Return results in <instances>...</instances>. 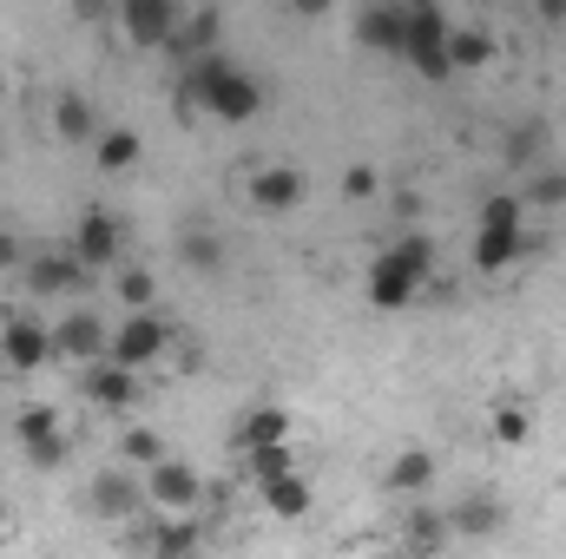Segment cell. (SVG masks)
<instances>
[{"instance_id":"obj_1","label":"cell","mask_w":566,"mask_h":559,"mask_svg":"<svg viewBox=\"0 0 566 559\" xmlns=\"http://www.w3.org/2000/svg\"><path fill=\"white\" fill-rule=\"evenodd\" d=\"M178 93H185L205 119H218V126H251V119L264 113V80H258L251 66H238L231 53H211V60L185 66Z\"/></svg>"},{"instance_id":"obj_2","label":"cell","mask_w":566,"mask_h":559,"mask_svg":"<svg viewBox=\"0 0 566 559\" xmlns=\"http://www.w3.org/2000/svg\"><path fill=\"white\" fill-rule=\"evenodd\" d=\"M434 277V238L422 231H409V238H396V244H382L376 251V264H369V303L376 309H409L416 296H422V283Z\"/></svg>"},{"instance_id":"obj_3","label":"cell","mask_w":566,"mask_h":559,"mask_svg":"<svg viewBox=\"0 0 566 559\" xmlns=\"http://www.w3.org/2000/svg\"><path fill=\"white\" fill-rule=\"evenodd\" d=\"M521 251H527V204H521L514 191H501V198L481 204V224H474V271L494 277V271H507Z\"/></svg>"},{"instance_id":"obj_4","label":"cell","mask_w":566,"mask_h":559,"mask_svg":"<svg viewBox=\"0 0 566 559\" xmlns=\"http://www.w3.org/2000/svg\"><path fill=\"white\" fill-rule=\"evenodd\" d=\"M448 40H454V20L434 7V0H409V46H402V66L422 73V80H448Z\"/></svg>"},{"instance_id":"obj_5","label":"cell","mask_w":566,"mask_h":559,"mask_svg":"<svg viewBox=\"0 0 566 559\" xmlns=\"http://www.w3.org/2000/svg\"><path fill=\"white\" fill-rule=\"evenodd\" d=\"M171 349V323L158 316V309H126L119 323H113V336H106V362H119V369H151L158 356Z\"/></svg>"},{"instance_id":"obj_6","label":"cell","mask_w":566,"mask_h":559,"mask_svg":"<svg viewBox=\"0 0 566 559\" xmlns=\"http://www.w3.org/2000/svg\"><path fill=\"white\" fill-rule=\"evenodd\" d=\"M139 481H145V500H151L165 520H191L198 500H205V474H198L191 461H171V454H165L151 474H139Z\"/></svg>"},{"instance_id":"obj_7","label":"cell","mask_w":566,"mask_h":559,"mask_svg":"<svg viewBox=\"0 0 566 559\" xmlns=\"http://www.w3.org/2000/svg\"><path fill=\"white\" fill-rule=\"evenodd\" d=\"M73 264L93 277V271H113L119 264V251H126V231H119V218L106 211V204H86L80 211V224H73Z\"/></svg>"},{"instance_id":"obj_8","label":"cell","mask_w":566,"mask_h":559,"mask_svg":"<svg viewBox=\"0 0 566 559\" xmlns=\"http://www.w3.org/2000/svg\"><path fill=\"white\" fill-rule=\"evenodd\" d=\"M46 362H53V329H46L40 316L7 309V323H0V369L33 376V369H46Z\"/></svg>"},{"instance_id":"obj_9","label":"cell","mask_w":566,"mask_h":559,"mask_svg":"<svg viewBox=\"0 0 566 559\" xmlns=\"http://www.w3.org/2000/svg\"><path fill=\"white\" fill-rule=\"evenodd\" d=\"M178 27H185V7L178 0H126L119 7V33L133 46H145V53H171Z\"/></svg>"},{"instance_id":"obj_10","label":"cell","mask_w":566,"mask_h":559,"mask_svg":"<svg viewBox=\"0 0 566 559\" xmlns=\"http://www.w3.org/2000/svg\"><path fill=\"white\" fill-rule=\"evenodd\" d=\"M356 46L363 53H389V60H402V46H409V0H369V7H356Z\"/></svg>"},{"instance_id":"obj_11","label":"cell","mask_w":566,"mask_h":559,"mask_svg":"<svg viewBox=\"0 0 566 559\" xmlns=\"http://www.w3.org/2000/svg\"><path fill=\"white\" fill-rule=\"evenodd\" d=\"M13 441H20V454H27L33 467H60V461L73 454V441L60 434V409H46V402H27V409L13 415Z\"/></svg>"},{"instance_id":"obj_12","label":"cell","mask_w":566,"mask_h":559,"mask_svg":"<svg viewBox=\"0 0 566 559\" xmlns=\"http://www.w3.org/2000/svg\"><path fill=\"white\" fill-rule=\"evenodd\" d=\"M303 171L296 165H283V158H271V165H258L251 178H244V198H251V211H264V218H290L296 204H303Z\"/></svg>"},{"instance_id":"obj_13","label":"cell","mask_w":566,"mask_h":559,"mask_svg":"<svg viewBox=\"0 0 566 559\" xmlns=\"http://www.w3.org/2000/svg\"><path fill=\"white\" fill-rule=\"evenodd\" d=\"M106 323L93 316V309H73V316H60L53 323V356H66V362H80V369H93V362H106Z\"/></svg>"},{"instance_id":"obj_14","label":"cell","mask_w":566,"mask_h":559,"mask_svg":"<svg viewBox=\"0 0 566 559\" xmlns=\"http://www.w3.org/2000/svg\"><path fill=\"white\" fill-rule=\"evenodd\" d=\"M86 500H93V514L99 520H133L145 500V481L133 467H106V474H93V487H86Z\"/></svg>"},{"instance_id":"obj_15","label":"cell","mask_w":566,"mask_h":559,"mask_svg":"<svg viewBox=\"0 0 566 559\" xmlns=\"http://www.w3.org/2000/svg\"><path fill=\"white\" fill-rule=\"evenodd\" d=\"M20 277H27V289H33V296H73V289L86 283V271L73 264V251H27Z\"/></svg>"},{"instance_id":"obj_16","label":"cell","mask_w":566,"mask_h":559,"mask_svg":"<svg viewBox=\"0 0 566 559\" xmlns=\"http://www.w3.org/2000/svg\"><path fill=\"white\" fill-rule=\"evenodd\" d=\"M86 402L106 409V415H126V409H139V376L119 369V362H93L86 369Z\"/></svg>"},{"instance_id":"obj_17","label":"cell","mask_w":566,"mask_h":559,"mask_svg":"<svg viewBox=\"0 0 566 559\" xmlns=\"http://www.w3.org/2000/svg\"><path fill=\"white\" fill-rule=\"evenodd\" d=\"M501 527H507V500L501 494H468V500L448 507V534H461V540H494Z\"/></svg>"},{"instance_id":"obj_18","label":"cell","mask_w":566,"mask_h":559,"mask_svg":"<svg viewBox=\"0 0 566 559\" xmlns=\"http://www.w3.org/2000/svg\"><path fill=\"white\" fill-rule=\"evenodd\" d=\"M231 447L251 461V454H264V447H290V415L283 409H251V415L231 428Z\"/></svg>"},{"instance_id":"obj_19","label":"cell","mask_w":566,"mask_h":559,"mask_svg":"<svg viewBox=\"0 0 566 559\" xmlns=\"http://www.w3.org/2000/svg\"><path fill=\"white\" fill-rule=\"evenodd\" d=\"M434 474H441V461H434L428 447H402V454L382 467V487H389V494H409V500H422L428 487H434Z\"/></svg>"},{"instance_id":"obj_20","label":"cell","mask_w":566,"mask_h":559,"mask_svg":"<svg viewBox=\"0 0 566 559\" xmlns=\"http://www.w3.org/2000/svg\"><path fill=\"white\" fill-rule=\"evenodd\" d=\"M218 27H224V20H218L211 7H185V27H178V40H171V53H178L185 66H198V60H211V53H224V46H218Z\"/></svg>"},{"instance_id":"obj_21","label":"cell","mask_w":566,"mask_h":559,"mask_svg":"<svg viewBox=\"0 0 566 559\" xmlns=\"http://www.w3.org/2000/svg\"><path fill=\"white\" fill-rule=\"evenodd\" d=\"M402 540H409V553L428 559V553H441L454 534H448V507H409V520H402Z\"/></svg>"},{"instance_id":"obj_22","label":"cell","mask_w":566,"mask_h":559,"mask_svg":"<svg viewBox=\"0 0 566 559\" xmlns=\"http://www.w3.org/2000/svg\"><path fill=\"white\" fill-rule=\"evenodd\" d=\"M258 494H264V507H271L277 520H303L310 500H316L310 481H303V467H296V474H271V481H258Z\"/></svg>"},{"instance_id":"obj_23","label":"cell","mask_w":566,"mask_h":559,"mask_svg":"<svg viewBox=\"0 0 566 559\" xmlns=\"http://www.w3.org/2000/svg\"><path fill=\"white\" fill-rule=\"evenodd\" d=\"M53 133L66 145H86V139H99V119H93V99L86 93H60L53 99Z\"/></svg>"},{"instance_id":"obj_24","label":"cell","mask_w":566,"mask_h":559,"mask_svg":"<svg viewBox=\"0 0 566 559\" xmlns=\"http://www.w3.org/2000/svg\"><path fill=\"white\" fill-rule=\"evenodd\" d=\"M93 158H99V171H106V178H119V171H133V165L145 158V139L133 133V126H113V133H99V139H93Z\"/></svg>"},{"instance_id":"obj_25","label":"cell","mask_w":566,"mask_h":559,"mask_svg":"<svg viewBox=\"0 0 566 559\" xmlns=\"http://www.w3.org/2000/svg\"><path fill=\"white\" fill-rule=\"evenodd\" d=\"M494 33L488 27H454V40H448V66L454 73H481V66H494Z\"/></svg>"},{"instance_id":"obj_26","label":"cell","mask_w":566,"mask_h":559,"mask_svg":"<svg viewBox=\"0 0 566 559\" xmlns=\"http://www.w3.org/2000/svg\"><path fill=\"white\" fill-rule=\"evenodd\" d=\"M178 264H185L191 277H218V271H224V238H218V231H185V238H178Z\"/></svg>"},{"instance_id":"obj_27","label":"cell","mask_w":566,"mask_h":559,"mask_svg":"<svg viewBox=\"0 0 566 559\" xmlns=\"http://www.w3.org/2000/svg\"><path fill=\"white\" fill-rule=\"evenodd\" d=\"M521 204H534V211H566V165H541V171H527V198Z\"/></svg>"},{"instance_id":"obj_28","label":"cell","mask_w":566,"mask_h":559,"mask_svg":"<svg viewBox=\"0 0 566 559\" xmlns=\"http://www.w3.org/2000/svg\"><path fill=\"white\" fill-rule=\"evenodd\" d=\"M488 428H494L501 447H527V434H534V409H527V402H494Z\"/></svg>"},{"instance_id":"obj_29","label":"cell","mask_w":566,"mask_h":559,"mask_svg":"<svg viewBox=\"0 0 566 559\" xmlns=\"http://www.w3.org/2000/svg\"><path fill=\"white\" fill-rule=\"evenodd\" d=\"M198 553V527L191 520H158L151 527V559H191Z\"/></svg>"},{"instance_id":"obj_30","label":"cell","mask_w":566,"mask_h":559,"mask_svg":"<svg viewBox=\"0 0 566 559\" xmlns=\"http://www.w3.org/2000/svg\"><path fill=\"white\" fill-rule=\"evenodd\" d=\"M165 461V441L151 434V428H126V441H119V467H133V474H151Z\"/></svg>"},{"instance_id":"obj_31","label":"cell","mask_w":566,"mask_h":559,"mask_svg":"<svg viewBox=\"0 0 566 559\" xmlns=\"http://www.w3.org/2000/svg\"><path fill=\"white\" fill-rule=\"evenodd\" d=\"M507 165H514V171H541V165H547V126L507 133Z\"/></svg>"},{"instance_id":"obj_32","label":"cell","mask_w":566,"mask_h":559,"mask_svg":"<svg viewBox=\"0 0 566 559\" xmlns=\"http://www.w3.org/2000/svg\"><path fill=\"white\" fill-rule=\"evenodd\" d=\"M113 289H119L126 309H151V296H158L151 271H139V264H119V271H113Z\"/></svg>"},{"instance_id":"obj_33","label":"cell","mask_w":566,"mask_h":559,"mask_svg":"<svg viewBox=\"0 0 566 559\" xmlns=\"http://www.w3.org/2000/svg\"><path fill=\"white\" fill-rule=\"evenodd\" d=\"M244 467H251V481H271V474H296V454H290V447H264V454H251Z\"/></svg>"},{"instance_id":"obj_34","label":"cell","mask_w":566,"mask_h":559,"mask_svg":"<svg viewBox=\"0 0 566 559\" xmlns=\"http://www.w3.org/2000/svg\"><path fill=\"white\" fill-rule=\"evenodd\" d=\"M343 191H349V198H369V191H376V171H369V165H349Z\"/></svg>"},{"instance_id":"obj_35","label":"cell","mask_w":566,"mask_h":559,"mask_svg":"<svg viewBox=\"0 0 566 559\" xmlns=\"http://www.w3.org/2000/svg\"><path fill=\"white\" fill-rule=\"evenodd\" d=\"M27 264V251H20V238L13 231H0V271H20Z\"/></svg>"},{"instance_id":"obj_36","label":"cell","mask_w":566,"mask_h":559,"mask_svg":"<svg viewBox=\"0 0 566 559\" xmlns=\"http://www.w3.org/2000/svg\"><path fill=\"white\" fill-rule=\"evenodd\" d=\"M534 20H541V27H560V20H566V0H541V7H534Z\"/></svg>"},{"instance_id":"obj_37","label":"cell","mask_w":566,"mask_h":559,"mask_svg":"<svg viewBox=\"0 0 566 559\" xmlns=\"http://www.w3.org/2000/svg\"><path fill=\"white\" fill-rule=\"evenodd\" d=\"M363 559H409V553H363Z\"/></svg>"},{"instance_id":"obj_38","label":"cell","mask_w":566,"mask_h":559,"mask_svg":"<svg viewBox=\"0 0 566 559\" xmlns=\"http://www.w3.org/2000/svg\"><path fill=\"white\" fill-rule=\"evenodd\" d=\"M0 520H7V494H0Z\"/></svg>"},{"instance_id":"obj_39","label":"cell","mask_w":566,"mask_h":559,"mask_svg":"<svg viewBox=\"0 0 566 559\" xmlns=\"http://www.w3.org/2000/svg\"><path fill=\"white\" fill-rule=\"evenodd\" d=\"M0 106H7V80H0Z\"/></svg>"}]
</instances>
